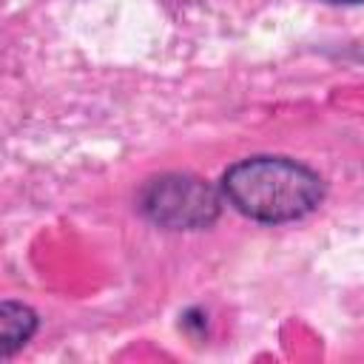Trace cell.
Masks as SVG:
<instances>
[{"label":"cell","mask_w":364,"mask_h":364,"mask_svg":"<svg viewBox=\"0 0 364 364\" xmlns=\"http://www.w3.org/2000/svg\"><path fill=\"white\" fill-rule=\"evenodd\" d=\"M225 199L256 222H293L324 199V182L307 165L287 156H250L222 176Z\"/></svg>","instance_id":"1"},{"label":"cell","mask_w":364,"mask_h":364,"mask_svg":"<svg viewBox=\"0 0 364 364\" xmlns=\"http://www.w3.org/2000/svg\"><path fill=\"white\" fill-rule=\"evenodd\" d=\"M136 205L154 225L168 230H199L213 225L219 216L216 191L188 173H162L148 179Z\"/></svg>","instance_id":"2"},{"label":"cell","mask_w":364,"mask_h":364,"mask_svg":"<svg viewBox=\"0 0 364 364\" xmlns=\"http://www.w3.org/2000/svg\"><path fill=\"white\" fill-rule=\"evenodd\" d=\"M34 330H37V316L31 307L17 304V301L0 304V355L3 358L20 350L31 338Z\"/></svg>","instance_id":"3"},{"label":"cell","mask_w":364,"mask_h":364,"mask_svg":"<svg viewBox=\"0 0 364 364\" xmlns=\"http://www.w3.org/2000/svg\"><path fill=\"white\" fill-rule=\"evenodd\" d=\"M327 3H364V0H327Z\"/></svg>","instance_id":"4"}]
</instances>
